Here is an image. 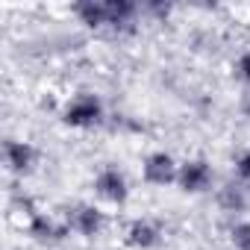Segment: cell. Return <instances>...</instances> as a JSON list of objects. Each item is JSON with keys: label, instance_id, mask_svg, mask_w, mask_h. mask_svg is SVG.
<instances>
[{"label": "cell", "instance_id": "5b68a950", "mask_svg": "<svg viewBox=\"0 0 250 250\" xmlns=\"http://www.w3.org/2000/svg\"><path fill=\"white\" fill-rule=\"evenodd\" d=\"M21 232L33 244L47 247V250L50 247H62L68 238H74L71 229H68V224H65V218H62V212L44 209V206H36L33 212H27L21 218Z\"/></svg>", "mask_w": 250, "mask_h": 250}, {"label": "cell", "instance_id": "277c9868", "mask_svg": "<svg viewBox=\"0 0 250 250\" xmlns=\"http://www.w3.org/2000/svg\"><path fill=\"white\" fill-rule=\"evenodd\" d=\"M59 212H62V218H65L71 235L80 238V241H97V238H103V235L109 232V227H112L109 209L100 206L97 200H83V197H80V200L65 203Z\"/></svg>", "mask_w": 250, "mask_h": 250}, {"label": "cell", "instance_id": "2e32d148", "mask_svg": "<svg viewBox=\"0 0 250 250\" xmlns=\"http://www.w3.org/2000/svg\"><path fill=\"white\" fill-rule=\"evenodd\" d=\"M247 147H250V142H247Z\"/></svg>", "mask_w": 250, "mask_h": 250}, {"label": "cell", "instance_id": "52a82bcc", "mask_svg": "<svg viewBox=\"0 0 250 250\" xmlns=\"http://www.w3.org/2000/svg\"><path fill=\"white\" fill-rule=\"evenodd\" d=\"M177 171H180V156L168 147H150L139 159V180L153 191L177 186Z\"/></svg>", "mask_w": 250, "mask_h": 250}, {"label": "cell", "instance_id": "3957f363", "mask_svg": "<svg viewBox=\"0 0 250 250\" xmlns=\"http://www.w3.org/2000/svg\"><path fill=\"white\" fill-rule=\"evenodd\" d=\"M91 200L106 209H124L133 200V177L118 162H100L91 174Z\"/></svg>", "mask_w": 250, "mask_h": 250}, {"label": "cell", "instance_id": "6da1fadb", "mask_svg": "<svg viewBox=\"0 0 250 250\" xmlns=\"http://www.w3.org/2000/svg\"><path fill=\"white\" fill-rule=\"evenodd\" d=\"M68 15L83 33H91L103 42H130L142 33V3L136 0H77L68 6Z\"/></svg>", "mask_w": 250, "mask_h": 250}, {"label": "cell", "instance_id": "8992f818", "mask_svg": "<svg viewBox=\"0 0 250 250\" xmlns=\"http://www.w3.org/2000/svg\"><path fill=\"white\" fill-rule=\"evenodd\" d=\"M218 171H215V162L203 153H188L180 159V171H177V191L186 194V197H203V194H212L215 186H218Z\"/></svg>", "mask_w": 250, "mask_h": 250}, {"label": "cell", "instance_id": "5bb4252c", "mask_svg": "<svg viewBox=\"0 0 250 250\" xmlns=\"http://www.w3.org/2000/svg\"><path fill=\"white\" fill-rule=\"evenodd\" d=\"M232 77L241 83L244 94H250V44H244V47L232 56Z\"/></svg>", "mask_w": 250, "mask_h": 250}, {"label": "cell", "instance_id": "7c38bea8", "mask_svg": "<svg viewBox=\"0 0 250 250\" xmlns=\"http://www.w3.org/2000/svg\"><path fill=\"white\" fill-rule=\"evenodd\" d=\"M177 15V6L168 0H142V18L145 24H168Z\"/></svg>", "mask_w": 250, "mask_h": 250}, {"label": "cell", "instance_id": "4fadbf2b", "mask_svg": "<svg viewBox=\"0 0 250 250\" xmlns=\"http://www.w3.org/2000/svg\"><path fill=\"white\" fill-rule=\"evenodd\" d=\"M229 177L250 191V147L247 145L232 153V159H229Z\"/></svg>", "mask_w": 250, "mask_h": 250}, {"label": "cell", "instance_id": "9a60e30c", "mask_svg": "<svg viewBox=\"0 0 250 250\" xmlns=\"http://www.w3.org/2000/svg\"><path fill=\"white\" fill-rule=\"evenodd\" d=\"M238 250H250V241H247V244H244V247H238Z\"/></svg>", "mask_w": 250, "mask_h": 250}, {"label": "cell", "instance_id": "9c48e42d", "mask_svg": "<svg viewBox=\"0 0 250 250\" xmlns=\"http://www.w3.org/2000/svg\"><path fill=\"white\" fill-rule=\"evenodd\" d=\"M42 165V147L24 136L3 139V168L12 180H30Z\"/></svg>", "mask_w": 250, "mask_h": 250}, {"label": "cell", "instance_id": "ba28073f", "mask_svg": "<svg viewBox=\"0 0 250 250\" xmlns=\"http://www.w3.org/2000/svg\"><path fill=\"white\" fill-rule=\"evenodd\" d=\"M168 227L156 215H133L121 227V241L127 250H162Z\"/></svg>", "mask_w": 250, "mask_h": 250}, {"label": "cell", "instance_id": "7a4b0ae2", "mask_svg": "<svg viewBox=\"0 0 250 250\" xmlns=\"http://www.w3.org/2000/svg\"><path fill=\"white\" fill-rule=\"evenodd\" d=\"M109 103L106 97L91 88V85H80V88H71L59 103H56V121L62 124L65 130H74V133H94V130H103L109 124Z\"/></svg>", "mask_w": 250, "mask_h": 250}, {"label": "cell", "instance_id": "30bf717a", "mask_svg": "<svg viewBox=\"0 0 250 250\" xmlns=\"http://www.w3.org/2000/svg\"><path fill=\"white\" fill-rule=\"evenodd\" d=\"M212 200H215L218 212L227 215L229 221H235V218H247V212H250V191H247L241 183H235L232 177H224V180L215 186Z\"/></svg>", "mask_w": 250, "mask_h": 250}, {"label": "cell", "instance_id": "8fae6325", "mask_svg": "<svg viewBox=\"0 0 250 250\" xmlns=\"http://www.w3.org/2000/svg\"><path fill=\"white\" fill-rule=\"evenodd\" d=\"M106 130H112V133H121V136H139V133H145V121H142L139 115H133V112L112 109Z\"/></svg>", "mask_w": 250, "mask_h": 250}]
</instances>
